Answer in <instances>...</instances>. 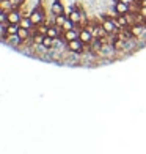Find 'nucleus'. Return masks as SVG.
Listing matches in <instances>:
<instances>
[{"label":"nucleus","mask_w":146,"mask_h":154,"mask_svg":"<svg viewBox=\"0 0 146 154\" xmlns=\"http://www.w3.org/2000/svg\"><path fill=\"white\" fill-rule=\"evenodd\" d=\"M102 29L107 32V35H115V33H118V29H120V27H118L115 19H104Z\"/></svg>","instance_id":"nucleus-1"},{"label":"nucleus","mask_w":146,"mask_h":154,"mask_svg":"<svg viewBox=\"0 0 146 154\" xmlns=\"http://www.w3.org/2000/svg\"><path fill=\"white\" fill-rule=\"evenodd\" d=\"M29 17L32 19L33 25L44 24V11H43V8H35V10L30 13V16H29Z\"/></svg>","instance_id":"nucleus-2"},{"label":"nucleus","mask_w":146,"mask_h":154,"mask_svg":"<svg viewBox=\"0 0 146 154\" xmlns=\"http://www.w3.org/2000/svg\"><path fill=\"white\" fill-rule=\"evenodd\" d=\"M68 51L72 52V54H82L83 51H85V44H83L82 41L77 38V39L69 41V43H68Z\"/></svg>","instance_id":"nucleus-3"},{"label":"nucleus","mask_w":146,"mask_h":154,"mask_svg":"<svg viewBox=\"0 0 146 154\" xmlns=\"http://www.w3.org/2000/svg\"><path fill=\"white\" fill-rule=\"evenodd\" d=\"M79 39L82 41L83 44H91L93 43V39H94V35H93V32L90 30V29H82L80 30V33H79Z\"/></svg>","instance_id":"nucleus-4"},{"label":"nucleus","mask_w":146,"mask_h":154,"mask_svg":"<svg viewBox=\"0 0 146 154\" xmlns=\"http://www.w3.org/2000/svg\"><path fill=\"white\" fill-rule=\"evenodd\" d=\"M115 11H116V14H129L130 13V5L123 2V0H120V2H116V5H115Z\"/></svg>","instance_id":"nucleus-5"},{"label":"nucleus","mask_w":146,"mask_h":154,"mask_svg":"<svg viewBox=\"0 0 146 154\" xmlns=\"http://www.w3.org/2000/svg\"><path fill=\"white\" fill-rule=\"evenodd\" d=\"M68 19H69V20H72L75 25H80V22H82V10L72 8L71 13H69V16H68Z\"/></svg>","instance_id":"nucleus-6"},{"label":"nucleus","mask_w":146,"mask_h":154,"mask_svg":"<svg viewBox=\"0 0 146 154\" xmlns=\"http://www.w3.org/2000/svg\"><path fill=\"white\" fill-rule=\"evenodd\" d=\"M50 11H52L53 16L65 14V6H63V3H61L60 0H55V2L52 3V6H50Z\"/></svg>","instance_id":"nucleus-7"},{"label":"nucleus","mask_w":146,"mask_h":154,"mask_svg":"<svg viewBox=\"0 0 146 154\" xmlns=\"http://www.w3.org/2000/svg\"><path fill=\"white\" fill-rule=\"evenodd\" d=\"M6 19H8L10 24H19L20 20H22V16H20V13L17 10H11L8 14H6Z\"/></svg>","instance_id":"nucleus-8"},{"label":"nucleus","mask_w":146,"mask_h":154,"mask_svg":"<svg viewBox=\"0 0 146 154\" xmlns=\"http://www.w3.org/2000/svg\"><path fill=\"white\" fill-rule=\"evenodd\" d=\"M79 30H75V29H72V30H66L65 32V35H63V38L66 39V43H69V41H74V39H77L79 38Z\"/></svg>","instance_id":"nucleus-9"},{"label":"nucleus","mask_w":146,"mask_h":154,"mask_svg":"<svg viewBox=\"0 0 146 154\" xmlns=\"http://www.w3.org/2000/svg\"><path fill=\"white\" fill-rule=\"evenodd\" d=\"M115 20H116V24H118L120 29H126L127 25H130L129 19H127V14H118V17Z\"/></svg>","instance_id":"nucleus-10"},{"label":"nucleus","mask_w":146,"mask_h":154,"mask_svg":"<svg viewBox=\"0 0 146 154\" xmlns=\"http://www.w3.org/2000/svg\"><path fill=\"white\" fill-rule=\"evenodd\" d=\"M0 10H2L3 13H10L11 10H14L13 2L11 0H0Z\"/></svg>","instance_id":"nucleus-11"},{"label":"nucleus","mask_w":146,"mask_h":154,"mask_svg":"<svg viewBox=\"0 0 146 154\" xmlns=\"http://www.w3.org/2000/svg\"><path fill=\"white\" fill-rule=\"evenodd\" d=\"M32 32L29 30V29H24V27H19V32H17V36L20 38V39H22L24 41V43H25V41L27 39H29L30 36H32V35H30Z\"/></svg>","instance_id":"nucleus-12"},{"label":"nucleus","mask_w":146,"mask_h":154,"mask_svg":"<svg viewBox=\"0 0 146 154\" xmlns=\"http://www.w3.org/2000/svg\"><path fill=\"white\" fill-rule=\"evenodd\" d=\"M43 46L44 49H47V51H50V49L55 46V39L53 38H50V36H47V35H44V39H43Z\"/></svg>","instance_id":"nucleus-13"},{"label":"nucleus","mask_w":146,"mask_h":154,"mask_svg":"<svg viewBox=\"0 0 146 154\" xmlns=\"http://www.w3.org/2000/svg\"><path fill=\"white\" fill-rule=\"evenodd\" d=\"M19 27H24V29L32 30L35 25H33V22H32V19H30V17H22V20L19 22Z\"/></svg>","instance_id":"nucleus-14"},{"label":"nucleus","mask_w":146,"mask_h":154,"mask_svg":"<svg viewBox=\"0 0 146 154\" xmlns=\"http://www.w3.org/2000/svg\"><path fill=\"white\" fill-rule=\"evenodd\" d=\"M68 20V17L65 14H60V16H55V25H58V27H63L65 22Z\"/></svg>","instance_id":"nucleus-15"},{"label":"nucleus","mask_w":146,"mask_h":154,"mask_svg":"<svg viewBox=\"0 0 146 154\" xmlns=\"http://www.w3.org/2000/svg\"><path fill=\"white\" fill-rule=\"evenodd\" d=\"M38 27V32L41 33V35H47V30H49V25L47 24H39V25H36Z\"/></svg>","instance_id":"nucleus-16"},{"label":"nucleus","mask_w":146,"mask_h":154,"mask_svg":"<svg viewBox=\"0 0 146 154\" xmlns=\"http://www.w3.org/2000/svg\"><path fill=\"white\" fill-rule=\"evenodd\" d=\"M138 5H140V6H146V0H143V2H140Z\"/></svg>","instance_id":"nucleus-17"},{"label":"nucleus","mask_w":146,"mask_h":154,"mask_svg":"<svg viewBox=\"0 0 146 154\" xmlns=\"http://www.w3.org/2000/svg\"><path fill=\"white\" fill-rule=\"evenodd\" d=\"M137 2H138V3H140V2H143V0H137Z\"/></svg>","instance_id":"nucleus-18"}]
</instances>
